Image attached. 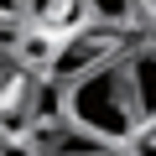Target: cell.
Wrapping results in <instances>:
<instances>
[{"instance_id": "6da1fadb", "label": "cell", "mask_w": 156, "mask_h": 156, "mask_svg": "<svg viewBox=\"0 0 156 156\" xmlns=\"http://www.w3.org/2000/svg\"><path fill=\"white\" fill-rule=\"evenodd\" d=\"M62 115L78 135H94L104 146H130L140 135V120H135V104H130V78H125V57L120 62H104L94 73H83L78 83L62 89Z\"/></svg>"}, {"instance_id": "7a4b0ae2", "label": "cell", "mask_w": 156, "mask_h": 156, "mask_svg": "<svg viewBox=\"0 0 156 156\" xmlns=\"http://www.w3.org/2000/svg\"><path fill=\"white\" fill-rule=\"evenodd\" d=\"M120 57H125V52H120L115 31H78V37H68V42L52 52V83L68 89V83H78L83 73H94V68H104V62H120Z\"/></svg>"}, {"instance_id": "3957f363", "label": "cell", "mask_w": 156, "mask_h": 156, "mask_svg": "<svg viewBox=\"0 0 156 156\" xmlns=\"http://www.w3.org/2000/svg\"><path fill=\"white\" fill-rule=\"evenodd\" d=\"M125 78H130V104L140 125H156V47L125 52Z\"/></svg>"}, {"instance_id": "277c9868", "label": "cell", "mask_w": 156, "mask_h": 156, "mask_svg": "<svg viewBox=\"0 0 156 156\" xmlns=\"http://www.w3.org/2000/svg\"><path fill=\"white\" fill-rule=\"evenodd\" d=\"M89 21H99L104 31H125L135 21V0H83Z\"/></svg>"}, {"instance_id": "5b68a950", "label": "cell", "mask_w": 156, "mask_h": 156, "mask_svg": "<svg viewBox=\"0 0 156 156\" xmlns=\"http://www.w3.org/2000/svg\"><path fill=\"white\" fill-rule=\"evenodd\" d=\"M99 151H109L104 140H94V135H68V140H57V156H99Z\"/></svg>"}, {"instance_id": "8992f818", "label": "cell", "mask_w": 156, "mask_h": 156, "mask_svg": "<svg viewBox=\"0 0 156 156\" xmlns=\"http://www.w3.org/2000/svg\"><path fill=\"white\" fill-rule=\"evenodd\" d=\"M130 146H135V156H156V125H140V135Z\"/></svg>"}, {"instance_id": "52a82bcc", "label": "cell", "mask_w": 156, "mask_h": 156, "mask_svg": "<svg viewBox=\"0 0 156 156\" xmlns=\"http://www.w3.org/2000/svg\"><path fill=\"white\" fill-rule=\"evenodd\" d=\"M0 16H26V0H0Z\"/></svg>"}, {"instance_id": "ba28073f", "label": "cell", "mask_w": 156, "mask_h": 156, "mask_svg": "<svg viewBox=\"0 0 156 156\" xmlns=\"http://www.w3.org/2000/svg\"><path fill=\"white\" fill-rule=\"evenodd\" d=\"M99 156H115V151H99Z\"/></svg>"}, {"instance_id": "9c48e42d", "label": "cell", "mask_w": 156, "mask_h": 156, "mask_svg": "<svg viewBox=\"0 0 156 156\" xmlns=\"http://www.w3.org/2000/svg\"><path fill=\"white\" fill-rule=\"evenodd\" d=\"M151 11H156V0H151Z\"/></svg>"}]
</instances>
